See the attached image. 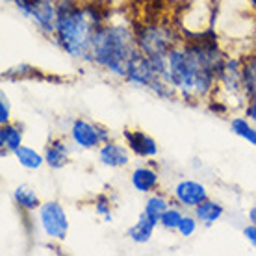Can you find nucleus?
I'll use <instances>...</instances> for the list:
<instances>
[{"mask_svg":"<svg viewBox=\"0 0 256 256\" xmlns=\"http://www.w3.org/2000/svg\"><path fill=\"white\" fill-rule=\"evenodd\" d=\"M126 76L130 82L141 84V86H150L154 82V78H158V72H156L148 56H141V54L134 52V56L128 62Z\"/></svg>","mask_w":256,"mask_h":256,"instance_id":"obj_4","label":"nucleus"},{"mask_svg":"<svg viewBox=\"0 0 256 256\" xmlns=\"http://www.w3.org/2000/svg\"><path fill=\"white\" fill-rule=\"evenodd\" d=\"M156 182H158L156 173L150 171V169H145V167L136 169L134 174H132V186H134L138 192H150V190L156 186Z\"/></svg>","mask_w":256,"mask_h":256,"instance_id":"obj_10","label":"nucleus"},{"mask_svg":"<svg viewBox=\"0 0 256 256\" xmlns=\"http://www.w3.org/2000/svg\"><path fill=\"white\" fill-rule=\"evenodd\" d=\"M41 224L50 238L64 240L67 236V228H69L67 216L58 202H46L41 206Z\"/></svg>","mask_w":256,"mask_h":256,"instance_id":"obj_3","label":"nucleus"},{"mask_svg":"<svg viewBox=\"0 0 256 256\" xmlns=\"http://www.w3.org/2000/svg\"><path fill=\"white\" fill-rule=\"evenodd\" d=\"M195 214H197V218L200 219V221H204V223H214V221H218L221 216H223V208L219 204H216V202H200V204L197 206V210H195Z\"/></svg>","mask_w":256,"mask_h":256,"instance_id":"obj_12","label":"nucleus"},{"mask_svg":"<svg viewBox=\"0 0 256 256\" xmlns=\"http://www.w3.org/2000/svg\"><path fill=\"white\" fill-rule=\"evenodd\" d=\"M249 218H250V221H252V223L256 224V208H252V210H250Z\"/></svg>","mask_w":256,"mask_h":256,"instance_id":"obj_23","label":"nucleus"},{"mask_svg":"<svg viewBox=\"0 0 256 256\" xmlns=\"http://www.w3.org/2000/svg\"><path fill=\"white\" fill-rule=\"evenodd\" d=\"M174 195L178 198L182 204L188 206H198L200 202H204L208 193H206V188L197 184V182H192V180H184L180 182L176 190H174Z\"/></svg>","mask_w":256,"mask_h":256,"instance_id":"obj_5","label":"nucleus"},{"mask_svg":"<svg viewBox=\"0 0 256 256\" xmlns=\"http://www.w3.org/2000/svg\"><path fill=\"white\" fill-rule=\"evenodd\" d=\"M10 121V100L6 98V95H2V100H0V122L6 124Z\"/></svg>","mask_w":256,"mask_h":256,"instance_id":"obj_20","label":"nucleus"},{"mask_svg":"<svg viewBox=\"0 0 256 256\" xmlns=\"http://www.w3.org/2000/svg\"><path fill=\"white\" fill-rule=\"evenodd\" d=\"M46 164L54 169H60L67 164V148L62 143H54L52 147H48L46 150Z\"/></svg>","mask_w":256,"mask_h":256,"instance_id":"obj_15","label":"nucleus"},{"mask_svg":"<svg viewBox=\"0 0 256 256\" xmlns=\"http://www.w3.org/2000/svg\"><path fill=\"white\" fill-rule=\"evenodd\" d=\"M20 140L22 136L15 126H10V124H4L2 130H0V141H2V147H8L10 150H17L20 147Z\"/></svg>","mask_w":256,"mask_h":256,"instance_id":"obj_14","label":"nucleus"},{"mask_svg":"<svg viewBox=\"0 0 256 256\" xmlns=\"http://www.w3.org/2000/svg\"><path fill=\"white\" fill-rule=\"evenodd\" d=\"M162 224L166 226V228H178L180 221H182V216H180L178 210H166V214L162 216Z\"/></svg>","mask_w":256,"mask_h":256,"instance_id":"obj_18","label":"nucleus"},{"mask_svg":"<svg viewBox=\"0 0 256 256\" xmlns=\"http://www.w3.org/2000/svg\"><path fill=\"white\" fill-rule=\"evenodd\" d=\"M154 226H156V223L148 218L147 214H143V216L140 218V221L128 230V236L132 238L136 244H145V242H148L150 236H152Z\"/></svg>","mask_w":256,"mask_h":256,"instance_id":"obj_9","label":"nucleus"},{"mask_svg":"<svg viewBox=\"0 0 256 256\" xmlns=\"http://www.w3.org/2000/svg\"><path fill=\"white\" fill-rule=\"evenodd\" d=\"M124 138H126L128 145L132 147V150L138 152L140 156H154V154L158 152L154 140H150L148 136L141 134V132H136V134L124 132Z\"/></svg>","mask_w":256,"mask_h":256,"instance_id":"obj_7","label":"nucleus"},{"mask_svg":"<svg viewBox=\"0 0 256 256\" xmlns=\"http://www.w3.org/2000/svg\"><path fill=\"white\" fill-rule=\"evenodd\" d=\"M15 200L17 204L26 208V210H36L39 206V197L36 190H32L30 186H19L15 190Z\"/></svg>","mask_w":256,"mask_h":256,"instance_id":"obj_11","label":"nucleus"},{"mask_svg":"<svg viewBox=\"0 0 256 256\" xmlns=\"http://www.w3.org/2000/svg\"><path fill=\"white\" fill-rule=\"evenodd\" d=\"M134 52L130 32L124 26H98L91 36L93 60L116 74H126L128 62Z\"/></svg>","mask_w":256,"mask_h":256,"instance_id":"obj_1","label":"nucleus"},{"mask_svg":"<svg viewBox=\"0 0 256 256\" xmlns=\"http://www.w3.org/2000/svg\"><path fill=\"white\" fill-rule=\"evenodd\" d=\"M100 162L110 167H121L128 164V154L124 148L116 143H108L100 148Z\"/></svg>","mask_w":256,"mask_h":256,"instance_id":"obj_8","label":"nucleus"},{"mask_svg":"<svg viewBox=\"0 0 256 256\" xmlns=\"http://www.w3.org/2000/svg\"><path fill=\"white\" fill-rule=\"evenodd\" d=\"M100 138H104V134H100L95 126H91L90 122L86 121H76L72 124V140L76 145L84 148H91L98 145Z\"/></svg>","mask_w":256,"mask_h":256,"instance_id":"obj_6","label":"nucleus"},{"mask_svg":"<svg viewBox=\"0 0 256 256\" xmlns=\"http://www.w3.org/2000/svg\"><path fill=\"white\" fill-rule=\"evenodd\" d=\"M244 236L247 238L250 244L256 247V224H252V226H245V228H244Z\"/></svg>","mask_w":256,"mask_h":256,"instance_id":"obj_22","label":"nucleus"},{"mask_svg":"<svg viewBox=\"0 0 256 256\" xmlns=\"http://www.w3.org/2000/svg\"><path fill=\"white\" fill-rule=\"evenodd\" d=\"M167 210V202L162 197H150L147 200V206H145V214L152 219L154 223H158L162 219V216L166 214Z\"/></svg>","mask_w":256,"mask_h":256,"instance_id":"obj_16","label":"nucleus"},{"mask_svg":"<svg viewBox=\"0 0 256 256\" xmlns=\"http://www.w3.org/2000/svg\"><path fill=\"white\" fill-rule=\"evenodd\" d=\"M15 156H17V160L20 162V166L26 167V169H38L41 167L43 164V158H41V154H38L36 150L28 147H19L15 150Z\"/></svg>","mask_w":256,"mask_h":256,"instance_id":"obj_13","label":"nucleus"},{"mask_svg":"<svg viewBox=\"0 0 256 256\" xmlns=\"http://www.w3.org/2000/svg\"><path fill=\"white\" fill-rule=\"evenodd\" d=\"M195 221H193L192 218H182V221H180L178 224V230L182 236H192L193 232H195Z\"/></svg>","mask_w":256,"mask_h":256,"instance_id":"obj_19","label":"nucleus"},{"mask_svg":"<svg viewBox=\"0 0 256 256\" xmlns=\"http://www.w3.org/2000/svg\"><path fill=\"white\" fill-rule=\"evenodd\" d=\"M56 32L60 36V43L69 54L78 58L91 56V36L95 32L93 20H90L86 12L74 10L69 0H62L58 4Z\"/></svg>","mask_w":256,"mask_h":256,"instance_id":"obj_2","label":"nucleus"},{"mask_svg":"<svg viewBox=\"0 0 256 256\" xmlns=\"http://www.w3.org/2000/svg\"><path fill=\"white\" fill-rule=\"evenodd\" d=\"M232 132L238 136H242L244 140L250 141L252 145H256V130L250 128L249 122L245 121V119H240V117L234 119V121H232Z\"/></svg>","mask_w":256,"mask_h":256,"instance_id":"obj_17","label":"nucleus"},{"mask_svg":"<svg viewBox=\"0 0 256 256\" xmlns=\"http://www.w3.org/2000/svg\"><path fill=\"white\" fill-rule=\"evenodd\" d=\"M96 212H98V214H102V216H106L108 221H112V214H110L108 202H106L104 198H98V202H96Z\"/></svg>","mask_w":256,"mask_h":256,"instance_id":"obj_21","label":"nucleus"}]
</instances>
